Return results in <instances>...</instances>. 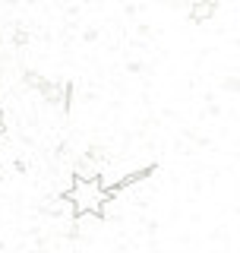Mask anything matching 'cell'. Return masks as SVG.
<instances>
[{"label": "cell", "instance_id": "6da1fadb", "mask_svg": "<svg viewBox=\"0 0 240 253\" xmlns=\"http://www.w3.org/2000/svg\"><path fill=\"white\" fill-rule=\"evenodd\" d=\"M67 200L73 203V215H101L105 212V203L111 200L108 190L101 187V180H79L73 190L67 193Z\"/></svg>", "mask_w": 240, "mask_h": 253}, {"label": "cell", "instance_id": "7a4b0ae2", "mask_svg": "<svg viewBox=\"0 0 240 253\" xmlns=\"http://www.w3.org/2000/svg\"><path fill=\"white\" fill-rule=\"evenodd\" d=\"M41 98L44 101H54V105H60V108H67L70 105V85L67 83H54V79H44V85L41 89Z\"/></svg>", "mask_w": 240, "mask_h": 253}, {"label": "cell", "instance_id": "3957f363", "mask_svg": "<svg viewBox=\"0 0 240 253\" xmlns=\"http://www.w3.org/2000/svg\"><path fill=\"white\" fill-rule=\"evenodd\" d=\"M215 0H193V6H190V19L193 22H209L215 16Z\"/></svg>", "mask_w": 240, "mask_h": 253}, {"label": "cell", "instance_id": "277c9868", "mask_svg": "<svg viewBox=\"0 0 240 253\" xmlns=\"http://www.w3.org/2000/svg\"><path fill=\"white\" fill-rule=\"evenodd\" d=\"M0 133H3V111H0Z\"/></svg>", "mask_w": 240, "mask_h": 253}]
</instances>
